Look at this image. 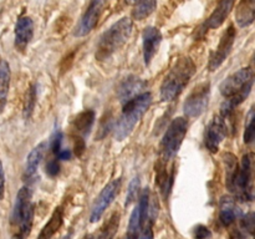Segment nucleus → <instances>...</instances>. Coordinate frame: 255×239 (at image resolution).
<instances>
[{"label": "nucleus", "instance_id": "ea45409f", "mask_svg": "<svg viewBox=\"0 0 255 239\" xmlns=\"http://www.w3.org/2000/svg\"><path fill=\"white\" fill-rule=\"evenodd\" d=\"M82 239H94V238H92V236H86V237H84Z\"/></svg>", "mask_w": 255, "mask_h": 239}, {"label": "nucleus", "instance_id": "4be33fe9", "mask_svg": "<svg viewBox=\"0 0 255 239\" xmlns=\"http://www.w3.org/2000/svg\"><path fill=\"white\" fill-rule=\"evenodd\" d=\"M237 24L247 27L254 21V0H241L236 12Z\"/></svg>", "mask_w": 255, "mask_h": 239}, {"label": "nucleus", "instance_id": "f704fd0d", "mask_svg": "<svg viewBox=\"0 0 255 239\" xmlns=\"http://www.w3.org/2000/svg\"><path fill=\"white\" fill-rule=\"evenodd\" d=\"M137 239H153V232H152L151 224H147V227L142 231V233H139Z\"/></svg>", "mask_w": 255, "mask_h": 239}, {"label": "nucleus", "instance_id": "7ed1b4c3", "mask_svg": "<svg viewBox=\"0 0 255 239\" xmlns=\"http://www.w3.org/2000/svg\"><path fill=\"white\" fill-rule=\"evenodd\" d=\"M151 104L152 95L151 92L147 91L142 92L141 95L124 104L121 116L115 124V138L117 141H124L132 133L136 124L138 123L142 116L146 114Z\"/></svg>", "mask_w": 255, "mask_h": 239}, {"label": "nucleus", "instance_id": "cd10ccee", "mask_svg": "<svg viewBox=\"0 0 255 239\" xmlns=\"http://www.w3.org/2000/svg\"><path fill=\"white\" fill-rule=\"evenodd\" d=\"M35 105H36V86L31 85L27 90L26 95H25V102H24V117L25 119H30L34 112Z\"/></svg>", "mask_w": 255, "mask_h": 239}, {"label": "nucleus", "instance_id": "423d86ee", "mask_svg": "<svg viewBox=\"0 0 255 239\" xmlns=\"http://www.w3.org/2000/svg\"><path fill=\"white\" fill-rule=\"evenodd\" d=\"M31 189L27 186L21 187L15 199L14 209L11 213V223L19 227V233L22 238L31 232L34 219V204L31 202Z\"/></svg>", "mask_w": 255, "mask_h": 239}, {"label": "nucleus", "instance_id": "393cba45", "mask_svg": "<svg viewBox=\"0 0 255 239\" xmlns=\"http://www.w3.org/2000/svg\"><path fill=\"white\" fill-rule=\"evenodd\" d=\"M144 226L143 221H142L141 213H139L138 207L132 211L131 217H129V223H128V231H127L126 239H137V237L141 233L142 227Z\"/></svg>", "mask_w": 255, "mask_h": 239}, {"label": "nucleus", "instance_id": "412c9836", "mask_svg": "<svg viewBox=\"0 0 255 239\" xmlns=\"http://www.w3.org/2000/svg\"><path fill=\"white\" fill-rule=\"evenodd\" d=\"M62 223H64V209L61 207H57L52 216L50 217L49 222L41 229L37 239H51L61 228Z\"/></svg>", "mask_w": 255, "mask_h": 239}, {"label": "nucleus", "instance_id": "39448f33", "mask_svg": "<svg viewBox=\"0 0 255 239\" xmlns=\"http://www.w3.org/2000/svg\"><path fill=\"white\" fill-rule=\"evenodd\" d=\"M187 131H188V120L186 117H177L171 122L159 144V154H161L162 162L167 163L177 156L183 143Z\"/></svg>", "mask_w": 255, "mask_h": 239}, {"label": "nucleus", "instance_id": "5701e85b", "mask_svg": "<svg viewBox=\"0 0 255 239\" xmlns=\"http://www.w3.org/2000/svg\"><path fill=\"white\" fill-rule=\"evenodd\" d=\"M166 164L164 162L159 161L156 166V181L158 187L161 188L162 194H163L164 198H167L172 189V184H173V177H174V172L172 171L171 173L166 171Z\"/></svg>", "mask_w": 255, "mask_h": 239}, {"label": "nucleus", "instance_id": "1a4fd4ad", "mask_svg": "<svg viewBox=\"0 0 255 239\" xmlns=\"http://www.w3.org/2000/svg\"><path fill=\"white\" fill-rule=\"evenodd\" d=\"M107 0H91L89 6L84 11L82 16L80 17L79 24L75 27L74 35L76 37H82L89 35L92 30L96 27L105 6H106Z\"/></svg>", "mask_w": 255, "mask_h": 239}, {"label": "nucleus", "instance_id": "20e7f679", "mask_svg": "<svg viewBox=\"0 0 255 239\" xmlns=\"http://www.w3.org/2000/svg\"><path fill=\"white\" fill-rule=\"evenodd\" d=\"M132 20L128 17H121L111 27L106 30L97 42L95 57L99 61L110 59L115 52L119 51L132 34Z\"/></svg>", "mask_w": 255, "mask_h": 239}, {"label": "nucleus", "instance_id": "f3484780", "mask_svg": "<svg viewBox=\"0 0 255 239\" xmlns=\"http://www.w3.org/2000/svg\"><path fill=\"white\" fill-rule=\"evenodd\" d=\"M146 87V82L136 76H129L120 85L117 97L122 104H126L129 100L134 99L136 96L141 95Z\"/></svg>", "mask_w": 255, "mask_h": 239}, {"label": "nucleus", "instance_id": "2eb2a0df", "mask_svg": "<svg viewBox=\"0 0 255 239\" xmlns=\"http://www.w3.org/2000/svg\"><path fill=\"white\" fill-rule=\"evenodd\" d=\"M47 142L44 141L41 143L37 144L35 148L31 149L26 158V166H25L24 172V181L26 183H32L34 179L37 176V168H39L40 163H41L42 158L45 156V152L47 149Z\"/></svg>", "mask_w": 255, "mask_h": 239}, {"label": "nucleus", "instance_id": "7c9ffc66", "mask_svg": "<svg viewBox=\"0 0 255 239\" xmlns=\"http://www.w3.org/2000/svg\"><path fill=\"white\" fill-rule=\"evenodd\" d=\"M45 173L49 177H56L60 173V162L57 158H51L45 164Z\"/></svg>", "mask_w": 255, "mask_h": 239}, {"label": "nucleus", "instance_id": "bb28decb", "mask_svg": "<svg viewBox=\"0 0 255 239\" xmlns=\"http://www.w3.org/2000/svg\"><path fill=\"white\" fill-rule=\"evenodd\" d=\"M120 224V213L116 212V213L112 214L109 218V221L105 223V226L102 227L101 233L97 237V239H114L115 236L117 233V229H119Z\"/></svg>", "mask_w": 255, "mask_h": 239}, {"label": "nucleus", "instance_id": "9b49d317", "mask_svg": "<svg viewBox=\"0 0 255 239\" xmlns=\"http://www.w3.org/2000/svg\"><path fill=\"white\" fill-rule=\"evenodd\" d=\"M237 37V31L234 25H229L228 29L224 31V34L222 35L221 41H219L218 46L214 50L213 52L209 56V62H208V69L211 71H216L219 67L222 66L224 61L227 60V57L229 56V54L232 52L233 49L234 41H236Z\"/></svg>", "mask_w": 255, "mask_h": 239}, {"label": "nucleus", "instance_id": "4c0bfd02", "mask_svg": "<svg viewBox=\"0 0 255 239\" xmlns=\"http://www.w3.org/2000/svg\"><path fill=\"white\" fill-rule=\"evenodd\" d=\"M12 239H24V238H22V237L20 236V234H16V236L12 237Z\"/></svg>", "mask_w": 255, "mask_h": 239}, {"label": "nucleus", "instance_id": "2f4dec72", "mask_svg": "<svg viewBox=\"0 0 255 239\" xmlns=\"http://www.w3.org/2000/svg\"><path fill=\"white\" fill-rule=\"evenodd\" d=\"M62 138H64V134L61 131H56L52 136L50 147H51V151L55 156H57V153L62 149Z\"/></svg>", "mask_w": 255, "mask_h": 239}, {"label": "nucleus", "instance_id": "c9c22d12", "mask_svg": "<svg viewBox=\"0 0 255 239\" xmlns=\"http://www.w3.org/2000/svg\"><path fill=\"white\" fill-rule=\"evenodd\" d=\"M71 157H72V152L70 151V149L62 148L61 151L57 153L56 158L59 159V161H70V159H71Z\"/></svg>", "mask_w": 255, "mask_h": 239}, {"label": "nucleus", "instance_id": "e433bc0d", "mask_svg": "<svg viewBox=\"0 0 255 239\" xmlns=\"http://www.w3.org/2000/svg\"><path fill=\"white\" fill-rule=\"evenodd\" d=\"M4 186H5V176H4V169H2L1 161H0V197L4 193Z\"/></svg>", "mask_w": 255, "mask_h": 239}, {"label": "nucleus", "instance_id": "6e6552de", "mask_svg": "<svg viewBox=\"0 0 255 239\" xmlns=\"http://www.w3.org/2000/svg\"><path fill=\"white\" fill-rule=\"evenodd\" d=\"M209 99H211V84L208 81L198 84L184 101V115L187 117H199L208 107Z\"/></svg>", "mask_w": 255, "mask_h": 239}, {"label": "nucleus", "instance_id": "6ab92c4d", "mask_svg": "<svg viewBox=\"0 0 255 239\" xmlns=\"http://www.w3.org/2000/svg\"><path fill=\"white\" fill-rule=\"evenodd\" d=\"M239 214L236 201L232 197L224 196L219 202V221L224 227H229L236 222Z\"/></svg>", "mask_w": 255, "mask_h": 239}, {"label": "nucleus", "instance_id": "c756f323", "mask_svg": "<svg viewBox=\"0 0 255 239\" xmlns=\"http://www.w3.org/2000/svg\"><path fill=\"white\" fill-rule=\"evenodd\" d=\"M139 188H141V183H139V178L136 177L131 181L129 183L128 189H127V198H126V203H125V207H128L129 204L133 203L136 201V198L138 197L139 193Z\"/></svg>", "mask_w": 255, "mask_h": 239}, {"label": "nucleus", "instance_id": "b1692460", "mask_svg": "<svg viewBox=\"0 0 255 239\" xmlns=\"http://www.w3.org/2000/svg\"><path fill=\"white\" fill-rule=\"evenodd\" d=\"M132 10V17L136 21H142L147 19L157 7V0H136Z\"/></svg>", "mask_w": 255, "mask_h": 239}, {"label": "nucleus", "instance_id": "aec40b11", "mask_svg": "<svg viewBox=\"0 0 255 239\" xmlns=\"http://www.w3.org/2000/svg\"><path fill=\"white\" fill-rule=\"evenodd\" d=\"M10 79H11V71H10L9 64L6 60L0 59V115L4 112L5 106H6Z\"/></svg>", "mask_w": 255, "mask_h": 239}, {"label": "nucleus", "instance_id": "ddd939ff", "mask_svg": "<svg viewBox=\"0 0 255 239\" xmlns=\"http://www.w3.org/2000/svg\"><path fill=\"white\" fill-rule=\"evenodd\" d=\"M234 5H236V0H219L216 9L213 10V12L209 15L208 19L201 26L202 34H204V32H207L211 29L221 27L227 20V17L229 16V14L232 12Z\"/></svg>", "mask_w": 255, "mask_h": 239}, {"label": "nucleus", "instance_id": "0eeeda50", "mask_svg": "<svg viewBox=\"0 0 255 239\" xmlns=\"http://www.w3.org/2000/svg\"><path fill=\"white\" fill-rule=\"evenodd\" d=\"M231 192L242 201H253V153L244 154L242 158Z\"/></svg>", "mask_w": 255, "mask_h": 239}, {"label": "nucleus", "instance_id": "a211bd4d", "mask_svg": "<svg viewBox=\"0 0 255 239\" xmlns=\"http://www.w3.org/2000/svg\"><path fill=\"white\" fill-rule=\"evenodd\" d=\"M95 119H96V114L94 110H84L80 112L71 123V131L74 133V137H79V138H84L90 133L92 126L95 123Z\"/></svg>", "mask_w": 255, "mask_h": 239}, {"label": "nucleus", "instance_id": "f257e3e1", "mask_svg": "<svg viewBox=\"0 0 255 239\" xmlns=\"http://www.w3.org/2000/svg\"><path fill=\"white\" fill-rule=\"evenodd\" d=\"M254 85V71L252 67H243L234 74L229 75L219 86L224 102L221 106V116L227 119L232 112L243 104L251 95Z\"/></svg>", "mask_w": 255, "mask_h": 239}, {"label": "nucleus", "instance_id": "72a5a7b5", "mask_svg": "<svg viewBox=\"0 0 255 239\" xmlns=\"http://www.w3.org/2000/svg\"><path fill=\"white\" fill-rule=\"evenodd\" d=\"M212 237V232L206 226H197L194 228V238L196 239H209Z\"/></svg>", "mask_w": 255, "mask_h": 239}, {"label": "nucleus", "instance_id": "a878e982", "mask_svg": "<svg viewBox=\"0 0 255 239\" xmlns=\"http://www.w3.org/2000/svg\"><path fill=\"white\" fill-rule=\"evenodd\" d=\"M224 164H226V176H227V187L231 191L232 186H233L234 178L238 172L239 163L237 161V157L233 153H226L224 154Z\"/></svg>", "mask_w": 255, "mask_h": 239}, {"label": "nucleus", "instance_id": "4468645a", "mask_svg": "<svg viewBox=\"0 0 255 239\" xmlns=\"http://www.w3.org/2000/svg\"><path fill=\"white\" fill-rule=\"evenodd\" d=\"M162 42V34L159 29L154 26H147L142 32V50H143V61L146 66L151 64L154 55L159 49Z\"/></svg>", "mask_w": 255, "mask_h": 239}, {"label": "nucleus", "instance_id": "c85d7f7f", "mask_svg": "<svg viewBox=\"0 0 255 239\" xmlns=\"http://www.w3.org/2000/svg\"><path fill=\"white\" fill-rule=\"evenodd\" d=\"M244 143L252 144L255 139V114H254V107L249 111L248 115V123H247L246 129H244Z\"/></svg>", "mask_w": 255, "mask_h": 239}, {"label": "nucleus", "instance_id": "f03ea898", "mask_svg": "<svg viewBox=\"0 0 255 239\" xmlns=\"http://www.w3.org/2000/svg\"><path fill=\"white\" fill-rule=\"evenodd\" d=\"M197 66L191 57H181L174 62L172 69L163 79L159 89L162 101H173L183 92L188 82L196 74Z\"/></svg>", "mask_w": 255, "mask_h": 239}, {"label": "nucleus", "instance_id": "473e14b6", "mask_svg": "<svg viewBox=\"0 0 255 239\" xmlns=\"http://www.w3.org/2000/svg\"><path fill=\"white\" fill-rule=\"evenodd\" d=\"M242 227H243L244 231L247 233H249L251 236H253V231H254V213L251 212V213L246 214L242 219Z\"/></svg>", "mask_w": 255, "mask_h": 239}, {"label": "nucleus", "instance_id": "f8f14e48", "mask_svg": "<svg viewBox=\"0 0 255 239\" xmlns=\"http://www.w3.org/2000/svg\"><path fill=\"white\" fill-rule=\"evenodd\" d=\"M227 136V123L226 119L222 116H216L211 122L204 133V144L207 148L216 153L218 152L219 146Z\"/></svg>", "mask_w": 255, "mask_h": 239}, {"label": "nucleus", "instance_id": "dca6fc26", "mask_svg": "<svg viewBox=\"0 0 255 239\" xmlns=\"http://www.w3.org/2000/svg\"><path fill=\"white\" fill-rule=\"evenodd\" d=\"M34 36V22L30 16H21L15 25V47L25 51Z\"/></svg>", "mask_w": 255, "mask_h": 239}, {"label": "nucleus", "instance_id": "58836bf2", "mask_svg": "<svg viewBox=\"0 0 255 239\" xmlns=\"http://www.w3.org/2000/svg\"><path fill=\"white\" fill-rule=\"evenodd\" d=\"M134 1H136V0H126V2H127V4H133Z\"/></svg>", "mask_w": 255, "mask_h": 239}, {"label": "nucleus", "instance_id": "9d476101", "mask_svg": "<svg viewBox=\"0 0 255 239\" xmlns=\"http://www.w3.org/2000/svg\"><path fill=\"white\" fill-rule=\"evenodd\" d=\"M121 178H117L110 182V183L102 189L101 193L99 194V197H97L96 201H95L94 206H92L91 214H90V221H91V223H96L97 221L101 219L105 211L109 208L110 204L114 202V199L116 198V196L119 194L120 189H121Z\"/></svg>", "mask_w": 255, "mask_h": 239}]
</instances>
